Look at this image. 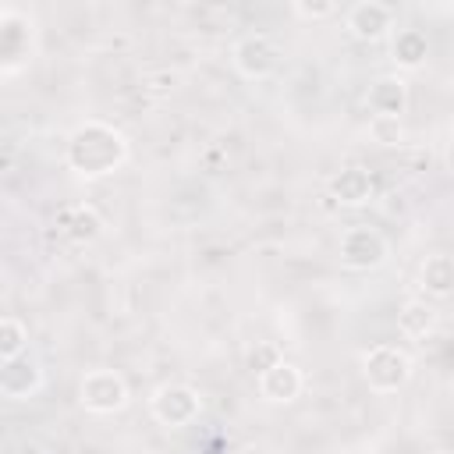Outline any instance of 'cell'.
<instances>
[{
	"instance_id": "obj_3",
	"label": "cell",
	"mask_w": 454,
	"mask_h": 454,
	"mask_svg": "<svg viewBox=\"0 0 454 454\" xmlns=\"http://www.w3.org/2000/svg\"><path fill=\"white\" fill-rule=\"evenodd\" d=\"M411 372H415V362L397 344H376L362 355V380L376 394H397L401 387H408Z\"/></svg>"
},
{
	"instance_id": "obj_21",
	"label": "cell",
	"mask_w": 454,
	"mask_h": 454,
	"mask_svg": "<svg viewBox=\"0 0 454 454\" xmlns=\"http://www.w3.org/2000/svg\"><path fill=\"white\" fill-rule=\"evenodd\" d=\"M14 454H39L35 447H21V450H14Z\"/></svg>"
},
{
	"instance_id": "obj_4",
	"label": "cell",
	"mask_w": 454,
	"mask_h": 454,
	"mask_svg": "<svg viewBox=\"0 0 454 454\" xmlns=\"http://www.w3.org/2000/svg\"><path fill=\"white\" fill-rule=\"evenodd\" d=\"M337 259L344 270L351 273H369V270H380L387 259H390V241L369 227V223H358V227H348L337 241Z\"/></svg>"
},
{
	"instance_id": "obj_5",
	"label": "cell",
	"mask_w": 454,
	"mask_h": 454,
	"mask_svg": "<svg viewBox=\"0 0 454 454\" xmlns=\"http://www.w3.org/2000/svg\"><path fill=\"white\" fill-rule=\"evenodd\" d=\"M149 411L167 429H184L202 415V397L188 383H163L149 397Z\"/></svg>"
},
{
	"instance_id": "obj_14",
	"label": "cell",
	"mask_w": 454,
	"mask_h": 454,
	"mask_svg": "<svg viewBox=\"0 0 454 454\" xmlns=\"http://www.w3.org/2000/svg\"><path fill=\"white\" fill-rule=\"evenodd\" d=\"M429 57V39L422 28H394L390 35V60L401 71H419Z\"/></svg>"
},
{
	"instance_id": "obj_7",
	"label": "cell",
	"mask_w": 454,
	"mask_h": 454,
	"mask_svg": "<svg viewBox=\"0 0 454 454\" xmlns=\"http://www.w3.org/2000/svg\"><path fill=\"white\" fill-rule=\"evenodd\" d=\"M231 64H234V71H238L241 78L262 82V78H270V74L280 67V46H277L270 35H262V32H248V35H241V39L234 43Z\"/></svg>"
},
{
	"instance_id": "obj_15",
	"label": "cell",
	"mask_w": 454,
	"mask_h": 454,
	"mask_svg": "<svg viewBox=\"0 0 454 454\" xmlns=\"http://www.w3.org/2000/svg\"><path fill=\"white\" fill-rule=\"evenodd\" d=\"M419 287H422L429 298H447V294H454V255H443V252L426 255L422 266H419Z\"/></svg>"
},
{
	"instance_id": "obj_10",
	"label": "cell",
	"mask_w": 454,
	"mask_h": 454,
	"mask_svg": "<svg viewBox=\"0 0 454 454\" xmlns=\"http://www.w3.org/2000/svg\"><path fill=\"white\" fill-rule=\"evenodd\" d=\"M39 390H43V369L28 355L4 362V369H0V394L7 401H28Z\"/></svg>"
},
{
	"instance_id": "obj_11",
	"label": "cell",
	"mask_w": 454,
	"mask_h": 454,
	"mask_svg": "<svg viewBox=\"0 0 454 454\" xmlns=\"http://www.w3.org/2000/svg\"><path fill=\"white\" fill-rule=\"evenodd\" d=\"M255 387H259V397L262 401H270V404H291L305 390V376H301V369L294 362L284 358L280 365H273L270 372H262L255 380Z\"/></svg>"
},
{
	"instance_id": "obj_6",
	"label": "cell",
	"mask_w": 454,
	"mask_h": 454,
	"mask_svg": "<svg viewBox=\"0 0 454 454\" xmlns=\"http://www.w3.org/2000/svg\"><path fill=\"white\" fill-rule=\"evenodd\" d=\"M78 401L92 415H117L131 401V394H128V383H124L121 372H114V369H89L82 376V383H78Z\"/></svg>"
},
{
	"instance_id": "obj_12",
	"label": "cell",
	"mask_w": 454,
	"mask_h": 454,
	"mask_svg": "<svg viewBox=\"0 0 454 454\" xmlns=\"http://www.w3.org/2000/svg\"><path fill=\"white\" fill-rule=\"evenodd\" d=\"M408 99H411L408 96V82L401 74H380L369 85V96H365L372 117H397V121L408 110Z\"/></svg>"
},
{
	"instance_id": "obj_2",
	"label": "cell",
	"mask_w": 454,
	"mask_h": 454,
	"mask_svg": "<svg viewBox=\"0 0 454 454\" xmlns=\"http://www.w3.org/2000/svg\"><path fill=\"white\" fill-rule=\"evenodd\" d=\"M35 21L18 7H0V74L14 78L32 64Z\"/></svg>"
},
{
	"instance_id": "obj_19",
	"label": "cell",
	"mask_w": 454,
	"mask_h": 454,
	"mask_svg": "<svg viewBox=\"0 0 454 454\" xmlns=\"http://www.w3.org/2000/svg\"><path fill=\"white\" fill-rule=\"evenodd\" d=\"M369 138L376 145H401L404 142V124L397 117H372L369 121Z\"/></svg>"
},
{
	"instance_id": "obj_1",
	"label": "cell",
	"mask_w": 454,
	"mask_h": 454,
	"mask_svg": "<svg viewBox=\"0 0 454 454\" xmlns=\"http://www.w3.org/2000/svg\"><path fill=\"white\" fill-rule=\"evenodd\" d=\"M131 156V145H128V135L110 124V121H99V117H89L82 121L71 135H67V167L85 177V181H99L114 170H121Z\"/></svg>"
},
{
	"instance_id": "obj_16",
	"label": "cell",
	"mask_w": 454,
	"mask_h": 454,
	"mask_svg": "<svg viewBox=\"0 0 454 454\" xmlns=\"http://www.w3.org/2000/svg\"><path fill=\"white\" fill-rule=\"evenodd\" d=\"M433 326H436V312L422 298H408L397 309V330L404 337H426V333H433Z\"/></svg>"
},
{
	"instance_id": "obj_22",
	"label": "cell",
	"mask_w": 454,
	"mask_h": 454,
	"mask_svg": "<svg viewBox=\"0 0 454 454\" xmlns=\"http://www.w3.org/2000/svg\"><path fill=\"white\" fill-rule=\"evenodd\" d=\"M450 138H454V124H450Z\"/></svg>"
},
{
	"instance_id": "obj_8",
	"label": "cell",
	"mask_w": 454,
	"mask_h": 454,
	"mask_svg": "<svg viewBox=\"0 0 454 454\" xmlns=\"http://www.w3.org/2000/svg\"><path fill=\"white\" fill-rule=\"evenodd\" d=\"M394 25H397V14L383 0H358L344 11V28L362 43H380L394 35Z\"/></svg>"
},
{
	"instance_id": "obj_13",
	"label": "cell",
	"mask_w": 454,
	"mask_h": 454,
	"mask_svg": "<svg viewBox=\"0 0 454 454\" xmlns=\"http://www.w3.org/2000/svg\"><path fill=\"white\" fill-rule=\"evenodd\" d=\"M376 184H372V174L362 170V167H340L333 177H330V199L348 206V209H358L372 199Z\"/></svg>"
},
{
	"instance_id": "obj_18",
	"label": "cell",
	"mask_w": 454,
	"mask_h": 454,
	"mask_svg": "<svg viewBox=\"0 0 454 454\" xmlns=\"http://www.w3.org/2000/svg\"><path fill=\"white\" fill-rule=\"evenodd\" d=\"M284 362V355H280V348L273 344V340H255L248 351H245V369L259 380L262 372H270L273 365H280Z\"/></svg>"
},
{
	"instance_id": "obj_17",
	"label": "cell",
	"mask_w": 454,
	"mask_h": 454,
	"mask_svg": "<svg viewBox=\"0 0 454 454\" xmlns=\"http://www.w3.org/2000/svg\"><path fill=\"white\" fill-rule=\"evenodd\" d=\"M25 348H28V326L18 316H4L0 319V358L4 362L21 358Z\"/></svg>"
},
{
	"instance_id": "obj_9",
	"label": "cell",
	"mask_w": 454,
	"mask_h": 454,
	"mask_svg": "<svg viewBox=\"0 0 454 454\" xmlns=\"http://www.w3.org/2000/svg\"><path fill=\"white\" fill-rule=\"evenodd\" d=\"M57 231H60L67 241H74V245H92V241L103 238L106 223H103V216H99L96 206L74 202V206H64V209L57 213Z\"/></svg>"
},
{
	"instance_id": "obj_20",
	"label": "cell",
	"mask_w": 454,
	"mask_h": 454,
	"mask_svg": "<svg viewBox=\"0 0 454 454\" xmlns=\"http://www.w3.org/2000/svg\"><path fill=\"white\" fill-rule=\"evenodd\" d=\"M291 14L301 21H323L337 14V4L333 0H291Z\"/></svg>"
}]
</instances>
